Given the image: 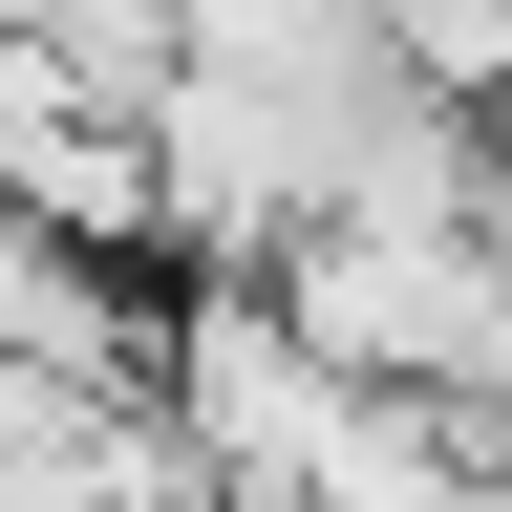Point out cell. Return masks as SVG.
Here are the masks:
<instances>
[{"label": "cell", "mask_w": 512, "mask_h": 512, "mask_svg": "<svg viewBox=\"0 0 512 512\" xmlns=\"http://www.w3.org/2000/svg\"><path fill=\"white\" fill-rule=\"evenodd\" d=\"M363 43H384V64H427V86H470V107H491V64H512V0H363Z\"/></svg>", "instance_id": "cell-2"}, {"label": "cell", "mask_w": 512, "mask_h": 512, "mask_svg": "<svg viewBox=\"0 0 512 512\" xmlns=\"http://www.w3.org/2000/svg\"><path fill=\"white\" fill-rule=\"evenodd\" d=\"M256 299L342 384H512V256L491 214H278Z\"/></svg>", "instance_id": "cell-1"}]
</instances>
